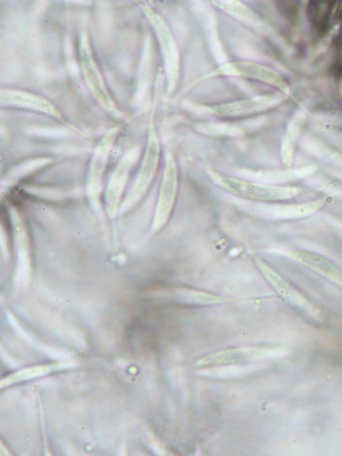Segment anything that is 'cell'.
I'll return each instance as SVG.
<instances>
[{"mask_svg":"<svg viewBox=\"0 0 342 456\" xmlns=\"http://www.w3.org/2000/svg\"><path fill=\"white\" fill-rule=\"evenodd\" d=\"M211 179L222 188L238 197L253 201L280 200L291 197L296 189L268 185L226 176L209 171Z\"/></svg>","mask_w":342,"mask_h":456,"instance_id":"cell-1","label":"cell"},{"mask_svg":"<svg viewBox=\"0 0 342 456\" xmlns=\"http://www.w3.org/2000/svg\"><path fill=\"white\" fill-rule=\"evenodd\" d=\"M178 173L176 164L168 157L163 173L160 194L154 221V229L162 228L168 220L176 197Z\"/></svg>","mask_w":342,"mask_h":456,"instance_id":"cell-2","label":"cell"},{"mask_svg":"<svg viewBox=\"0 0 342 456\" xmlns=\"http://www.w3.org/2000/svg\"><path fill=\"white\" fill-rule=\"evenodd\" d=\"M174 294L178 299L193 303H217L222 301L217 295L188 288L176 289Z\"/></svg>","mask_w":342,"mask_h":456,"instance_id":"cell-3","label":"cell"},{"mask_svg":"<svg viewBox=\"0 0 342 456\" xmlns=\"http://www.w3.org/2000/svg\"><path fill=\"white\" fill-rule=\"evenodd\" d=\"M298 256L301 257V259L304 261V262L308 263L311 267L319 268L320 272H324L326 275L330 274L331 277L336 278L338 281H339V279L342 280V275L341 272L338 271L337 268L328 261L322 260L319 257L311 255L310 254H305L304 253L301 255H298Z\"/></svg>","mask_w":342,"mask_h":456,"instance_id":"cell-4","label":"cell"}]
</instances>
